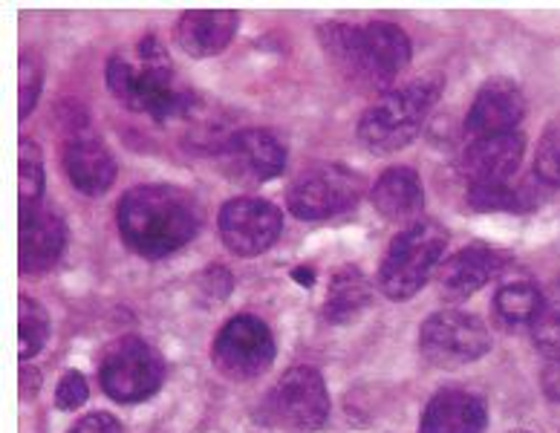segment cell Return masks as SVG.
<instances>
[{
    "mask_svg": "<svg viewBox=\"0 0 560 433\" xmlns=\"http://www.w3.org/2000/svg\"><path fill=\"white\" fill-rule=\"evenodd\" d=\"M220 160L223 168L234 179H246V183H266L283 174L287 168V151L283 144L269 133V130L248 128L234 133L220 144Z\"/></svg>",
    "mask_w": 560,
    "mask_h": 433,
    "instance_id": "7c38bea8",
    "label": "cell"
},
{
    "mask_svg": "<svg viewBox=\"0 0 560 433\" xmlns=\"http://www.w3.org/2000/svg\"><path fill=\"white\" fill-rule=\"evenodd\" d=\"M505 266V255L489 249V246H465L456 255H451L445 264L440 266V281L442 295L454 297V301H465L474 292H480L486 283L500 274Z\"/></svg>",
    "mask_w": 560,
    "mask_h": 433,
    "instance_id": "e0dca14e",
    "label": "cell"
},
{
    "mask_svg": "<svg viewBox=\"0 0 560 433\" xmlns=\"http://www.w3.org/2000/svg\"><path fill=\"white\" fill-rule=\"evenodd\" d=\"M18 81H21V90H18V116L26 119V116L35 110V105H38L40 81H44V70H40L38 56L30 52V49L21 52V72H18Z\"/></svg>",
    "mask_w": 560,
    "mask_h": 433,
    "instance_id": "4316f807",
    "label": "cell"
},
{
    "mask_svg": "<svg viewBox=\"0 0 560 433\" xmlns=\"http://www.w3.org/2000/svg\"><path fill=\"white\" fill-rule=\"evenodd\" d=\"M373 206L390 223H410L424 211L422 179L413 168L385 171L373 185Z\"/></svg>",
    "mask_w": 560,
    "mask_h": 433,
    "instance_id": "ffe728a7",
    "label": "cell"
},
{
    "mask_svg": "<svg viewBox=\"0 0 560 433\" xmlns=\"http://www.w3.org/2000/svg\"><path fill=\"white\" fill-rule=\"evenodd\" d=\"M448 246V232L440 223L417 220L393 237L382 269H378V289L393 301H408L428 283L431 272L440 266Z\"/></svg>",
    "mask_w": 560,
    "mask_h": 433,
    "instance_id": "5b68a950",
    "label": "cell"
},
{
    "mask_svg": "<svg viewBox=\"0 0 560 433\" xmlns=\"http://www.w3.org/2000/svg\"><path fill=\"white\" fill-rule=\"evenodd\" d=\"M67 229L65 220L47 206L21 209L18 223V266L24 274L49 272L65 251Z\"/></svg>",
    "mask_w": 560,
    "mask_h": 433,
    "instance_id": "4fadbf2b",
    "label": "cell"
},
{
    "mask_svg": "<svg viewBox=\"0 0 560 433\" xmlns=\"http://www.w3.org/2000/svg\"><path fill=\"white\" fill-rule=\"evenodd\" d=\"M88 378L75 373V370H67L65 378L58 382L56 390V408L58 410H79L84 401H88Z\"/></svg>",
    "mask_w": 560,
    "mask_h": 433,
    "instance_id": "f1b7e54d",
    "label": "cell"
},
{
    "mask_svg": "<svg viewBox=\"0 0 560 433\" xmlns=\"http://www.w3.org/2000/svg\"><path fill=\"white\" fill-rule=\"evenodd\" d=\"M107 87L121 105L151 113L156 121L183 119L191 110V93L176 90L174 65L156 35H144L133 52H113L107 61Z\"/></svg>",
    "mask_w": 560,
    "mask_h": 433,
    "instance_id": "7a4b0ae2",
    "label": "cell"
},
{
    "mask_svg": "<svg viewBox=\"0 0 560 433\" xmlns=\"http://www.w3.org/2000/svg\"><path fill=\"white\" fill-rule=\"evenodd\" d=\"M442 84L445 81L440 72H431L376 98L359 121L361 142L373 153H396L408 148L419 137L428 113L440 102Z\"/></svg>",
    "mask_w": 560,
    "mask_h": 433,
    "instance_id": "277c9868",
    "label": "cell"
},
{
    "mask_svg": "<svg viewBox=\"0 0 560 433\" xmlns=\"http://www.w3.org/2000/svg\"><path fill=\"white\" fill-rule=\"evenodd\" d=\"M486 422H489V408L482 396L448 387L428 401L419 433H482Z\"/></svg>",
    "mask_w": 560,
    "mask_h": 433,
    "instance_id": "2e32d148",
    "label": "cell"
},
{
    "mask_svg": "<svg viewBox=\"0 0 560 433\" xmlns=\"http://www.w3.org/2000/svg\"><path fill=\"white\" fill-rule=\"evenodd\" d=\"M292 278H295V281L301 283L304 289H310L315 283V272L310 269V266H298L295 272H292Z\"/></svg>",
    "mask_w": 560,
    "mask_h": 433,
    "instance_id": "d6a6232c",
    "label": "cell"
},
{
    "mask_svg": "<svg viewBox=\"0 0 560 433\" xmlns=\"http://www.w3.org/2000/svg\"><path fill=\"white\" fill-rule=\"evenodd\" d=\"M165 382V361L148 341L137 336L119 338L102 355L98 385L113 401L133 405L151 399Z\"/></svg>",
    "mask_w": 560,
    "mask_h": 433,
    "instance_id": "8992f818",
    "label": "cell"
},
{
    "mask_svg": "<svg viewBox=\"0 0 560 433\" xmlns=\"http://www.w3.org/2000/svg\"><path fill=\"white\" fill-rule=\"evenodd\" d=\"M283 229V214L275 202L257 197L229 200L220 211V237L234 255L257 257L272 249Z\"/></svg>",
    "mask_w": 560,
    "mask_h": 433,
    "instance_id": "8fae6325",
    "label": "cell"
},
{
    "mask_svg": "<svg viewBox=\"0 0 560 433\" xmlns=\"http://www.w3.org/2000/svg\"><path fill=\"white\" fill-rule=\"evenodd\" d=\"M119 232L137 255L162 260L191 243L200 232L194 197L174 185H139L119 200Z\"/></svg>",
    "mask_w": 560,
    "mask_h": 433,
    "instance_id": "6da1fadb",
    "label": "cell"
},
{
    "mask_svg": "<svg viewBox=\"0 0 560 433\" xmlns=\"http://www.w3.org/2000/svg\"><path fill=\"white\" fill-rule=\"evenodd\" d=\"M526 116V98L521 87L509 79H491L482 84V90L474 98L465 128L474 139L503 137V133H517V125Z\"/></svg>",
    "mask_w": 560,
    "mask_h": 433,
    "instance_id": "9a60e30c",
    "label": "cell"
},
{
    "mask_svg": "<svg viewBox=\"0 0 560 433\" xmlns=\"http://www.w3.org/2000/svg\"><path fill=\"white\" fill-rule=\"evenodd\" d=\"M523 153H526V137L523 133L474 139L465 148L463 160H459V171L471 183V188L505 185L521 168Z\"/></svg>",
    "mask_w": 560,
    "mask_h": 433,
    "instance_id": "5bb4252c",
    "label": "cell"
},
{
    "mask_svg": "<svg viewBox=\"0 0 560 433\" xmlns=\"http://www.w3.org/2000/svg\"><path fill=\"white\" fill-rule=\"evenodd\" d=\"M237 21H241L237 12H229V9H191L179 15L176 40L194 58L220 56L232 44Z\"/></svg>",
    "mask_w": 560,
    "mask_h": 433,
    "instance_id": "d6986e66",
    "label": "cell"
},
{
    "mask_svg": "<svg viewBox=\"0 0 560 433\" xmlns=\"http://www.w3.org/2000/svg\"><path fill=\"white\" fill-rule=\"evenodd\" d=\"M540 382H544L546 396L555 401H560V359H549V364H546Z\"/></svg>",
    "mask_w": 560,
    "mask_h": 433,
    "instance_id": "4dcf8cb0",
    "label": "cell"
},
{
    "mask_svg": "<svg viewBox=\"0 0 560 433\" xmlns=\"http://www.w3.org/2000/svg\"><path fill=\"white\" fill-rule=\"evenodd\" d=\"M419 347L424 359L436 367H465L489 353L491 336L477 315L442 309L422 324Z\"/></svg>",
    "mask_w": 560,
    "mask_h": 433,
    "instance_id": "9c48e42d",
    "label": "cell"
},
{
    "mask_svg": "<svg viewBox=\"0 0 560 433\" xmlns=\"http://www.w3.org/2000/svg\"><path fill=\"white\" fill-rule=\"evenodd\" d=\"M40 191H44V160L40 148L33 139H21L18 144V200L21 209L38 206Z\"/></svg>",
    "mask_w": 560,
    "mask_h": 433,
    "instance_id": "d4e9b609",
    "label": "cell"
},
{
    "mask_svg": "<svg viewBox=\"0 0 560 433\" xmlns=\"http://www.w3.org/2000/svg\"><path fill=\"white\" fill-rule=\"evenodd\" d=\"M364 179L347 165H315L289 185V211L298 220H327L359 206Z\"/></svg>",
    "mask_w": 560,
    "mask_h": 433,
    "instance_id": "ba28073f",
    "label": "cell"
},
{
    "mask_svg": "<svg viewBox=\"0 0 560 433\" xmlns=\"http://www.w3.org/2000/svg\"><path fill=\"white\" fill-rule=\"evenodd\" d=\"M38 385H40V376L38 370H30V367H21V396L30 399V396L38 394Z\"/></svg>",
    "mask_w": 560,
    "mask_h": 433,
    "instance_id": "1f68e13d",
    "label": "cell"
},
{
    "mask_svg": "<svg viewBox=\"0 0 560 433\" xmlns=\"http://www.w3.org/2000/svg\"><path fill=\"white\" fill-rule=\"evenodd\" d=\"M537 197L528 185L514 188V185H486V188H471L468 202L477 211H509V214H526L537 206Z\"/></svg>",
    "mask_w": 560,
    "mask_h": 433,
    "instance_id": "cb8c5ba5",
    "label": "cell"
},
{
    "mask_svg": "<svg viewBox=\"0 0 560 433\" xmlns=\"http://www.w3.org/2000/svg\"><path fill=\"white\" fill-rule=\"evenodd\" d=\"M211 361L229 382H252L275 361L272 332L255 315H237L217 332Z\"/></svg>",
    "mask_w": 560,
    "mask_h": 433,
    "instance_id": "30bf717a",
    "label": "cell"
},
{
    "mask_svg": "<svg viewBox=\"0 0 560 433\" xmlns=\"http://www.w3.org/2000/svg\"><path fill=\"white\" fill-rule=\"evenodd\" d=\"M67 433H121V425L119 419L110 417V413H88Z\"/></svg>",
    "mask_w": 560,
    "mask_h": 433,
    "instance_id": "f546056e",
    "label": "cell"
},
{
    "mask_svg": "<svg viewBox=\"0 0 560 433\" xmlns=\"http://www.w3.org/2000/svg\"><path fill=\"white\" fill-rule=\"evenodd\" d=\"M540 304H544V292L532 283H505V286L497 289L494 315L497 321L505 324V327H523V324L532 327L535 315L540 313Z\"/></svg>",
    "mask_w": 560,
    "mask_h": 433,
    "instance_id": "7402d4cb",
    "label": "cell"
},
{
    "mask_svg": "<svg viewBox=\"0 0 560 433\" xmlns=\"http://www.w3.org/2000/svg\"><path fill=\"white\" fill-rule=\"evenodd\" d=\"M535 171L540 183L546 185H560V119H555L546 128L540 148L535 156Z\"/></svg>",
    "mask_w": 560,
    "mask_h": 433,
    "instance_id": "83f0119b",
    "label": "cell"
},
{
    "mask_svg": "<svg viewBox=\"0 0 560 433\" xmlns=\"http://www.w3.org/2000/svg\"><path fill=\"white\" fill-rule=\"evenodd\" d=\"M532 338L540 353L560 359V283H555L544 295L540 313L532 321Z\"/></svg>",
    "mask_w": 560,
    "mask_h": 433,
    "instance_id": "484cf974",
    "label": "cell"
},
{
    "mask_svg": "<svg viewBox=\"0 0 560 433\" xmlns=\"http://www.w3.org/2000/svg\"><path fill=\"white\" fill-rule=\"evenodd\" d=\"M318 35L332 65L361 87L382 90L393 84L413 56L408 33L387 21L368 26L324 24Z\"/></svg>",
    "mask_w": 560,
    "mask_h": 433,
    "instance_id": "3957f363",
    "label": "cell"
},
{
    "mask_svg": "<svg viewBox=\"0 0 560 433\" xmlns=\"http://www.w3.org/2000/svg\"><path fill=\"white\" fill-rule=\"evenodd\" d=\"M49 338V315L47 309L30 295L18 301V355L30 361L44 350Z\"/></svg>",
    "mask_w": 560,
    "mask_h": 433,
    "instance_id": "603a6c76",
    "label": "cell"
},
{
    "mask_svg": "<svg viewBox=\"0 0 560 433\" xmlns=\"http://www.w3.org/2000/svg\"><path fill=\"white\" fill-rule=\"evenodd\" d=\"M65 171L72 188L88 197H98L116 179V160L107 151V144L98 137L79 133L65 148Z\"/></svg>",
    "mask_w": 560,
    "mask_h": 433,
    "instance_id": "ac0fdd59",
    "label": "cell"
},
{
    "mask_svg": "<svg viewBox=\"0 0 560 433\" xmlns=\"http://www.w3.org/2000/svg\"><path fill=\"white\" fill-rule=\"evenodd\" d=\"M370 297H373V292H370V281L364 278V272L355 266H341L329 278L324 315L332 324H350L352 318H359L368 309Z\"/></svg>",
    "mask_w": 560,
    "mask_h": 433,
    "instance_id": "44dd1931",
    "label": "cell"
},
{
    "mask_svg": "<svg viewBox=\"0 0 560 433\" xmlns=\"http://www.w3.org/2000/svg\"><path fill=\"white\" fill-rule=\"evenodd\" d=\"M264 417L269 425L292 433L318 431L329 417L327 385L315 367H292L278 378L272 394L266 396Z\"/></svg>",
    "mask_w": 560,
    "mask_h": 433,
    "instance_id": "52a82bcc",
    "label": "cell"
}]
</instances>
